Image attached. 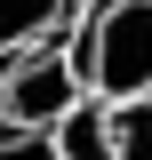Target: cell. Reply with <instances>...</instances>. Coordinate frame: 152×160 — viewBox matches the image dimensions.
I'll list each match as a JSON object with an SVG mask.
<instances>
[{
    "instance_id": "obj_1",
    "label": "cell",
    "mask_w": 152,
    "mask_h": 160,
    "mask_svg": "<svg viewBox=\"0 0 152 160\" xmlns=\"http://www.w3.org/2000/svg\"><path fill=\"white\" fill-rule=\"evenodd\" d=\"M72 64L88 80V96H104V104L152 96V0H88Z\"/></svg>"
},
{
    "instance_id": "obj_2",
    "label": "cell",
    "mask_w": 152,
    "mask_h": 160,
    "mask_svg": "<svg viewBox=\"0 0 152 160\" xmlns=\"http://www.w3.org/2000/svg\"><path fill=\"white\" fill-rule=\"evenodd\" d=\"M88 96L72 48H24L0 64V128H56L72 104Z\"/></svg>"
},
{
    "instance_id": "obj_3",
    "label": "cell",
    "mask_w": 152,
    "mask_h": 160,
    "mask_svg": "<svg viewBox=\"0 0 152 160\" xmlns=\"http://www.w3.org/2000/svg\"><path fill=\"white\" fill-rule=\"evenodd\" d=\"M56 160H112V120H104V96H80L72 112L48 128Z\"/></svg>"
},
{
    "instance_id": "obj_4",
    "label": "cell",
    "mask_w": 152,
    "mask_h": 160,
    "mask_svg": "<svg viewBox=\"0 0 152 160\" xmlns=\"http://www.w3.org/2000/svg\"><path fill=\"white\" fill-rule=\"evenodd\" d=\"M64 16H72V0H0V64L24 56V48H40Z\"/></svg>"
},
{
    "instance_id": "obj_5",
    "label": "cell",
    "mask_w": 152,
    "mask_h": 160,
    "mask_svg": "<svg viewBox=\"0 0 152 160\" xmlns=\"http://www.w3.org/2000/svg\"><path fill=\"white\" fill-rule=\"evenodd\" d=\"M104 120H112V160H152V96L104 104Z\"/></svg>"
},
{
    "instance_id": "obj_6",
    "label": "cell",
    "mask_w": 152,
    "mask_h": 160,
    "mask_svg": "<svg viewBox=\"0 0 152 160\" xmlns=\"http://www.w3.org/2000/svg\"><path fill=\"white\" fill-rule=\"evenodd\" d=\"M0 160H56L48 128H0Z\"/></svg>"
}]
</instances>
